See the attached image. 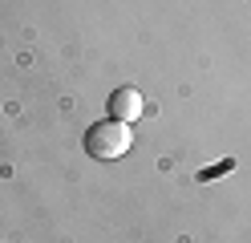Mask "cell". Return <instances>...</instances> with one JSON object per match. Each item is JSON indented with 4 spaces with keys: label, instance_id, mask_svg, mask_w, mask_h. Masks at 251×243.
I'll return each instance as SVG.
<instances>
[{
    "label": "cell",
    "instance_id": "cell-3",
    "mask_svg": "<svg viewBox=\"0 0 251 243\" xmlns=\"http://www.w3.org/2000/svg\"><path fill=\"white\" fill-rule=\"evenodd\" d=\"M223 170H231V162H223V166H211V170H202V178H215V174H223Z\"/></svg>",
    "mask_w": 251,
    "mask_h": 243
},
{
    "label": "cell",
    "instance_id": "cell-1",
    "mask_svg": "<svg viewBox=\"0 0 251 243\" xmlns=\"http://www.w3.org/2000/svg\"><path fill=\"white\" fill-rule=\"evenodd\" d=\"M130 146H134V134H130V126H126V122L105 118V122H93V126L85 130V150H89L93 158H101V162L122 158Z\"/></svg>",
    "mask_w": 251,
    "mask_h": 243
},
{
    "label": "cell",
    "instance_id": "cell-2",
    "mask_svg": "<svg viewBox=\"0 0 251 243\" xmlns=\"http://www.w3.org/2000/svg\"><path fill=\"white\" fill-rule=\"evenodd\" d=\"M146 113V102H142V93H138L134 85H122V89H114L109 93V118L114 122H138Z\"/></svg>",
    "mask_w": 251,
    "mask_h": 243
}]
</instances>
